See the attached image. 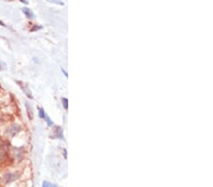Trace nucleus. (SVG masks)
Segmentation results:
<instances>
[{
	"mask_svg": "<svg viewBox=\"0 0 213 187\" xmlns=\"http://www.w3.org/2000/svg\"><path fill=\"white\" fill-rule=\"evenodd\" d=\"M20 1H21L22 3H24V4H28V1H27V0H20Z\"/></svg>",
	"mask_w": 213,
	"mask_h": 187,
	"instance_id": "obj_14",
	"label": "nucleus"
},
{
	"mask_svg": "<svg viewBox=\"0 0 213 187\" xmlns=\"http://www.w3.org/2000/svg\"><path fill=\"white\" fill-rule=\"evenodd\" d=\"M7 69V64H6L3 61L0 60V70H6Z\"/></svg>",
	"mask_w": 213,
	"mask_h": 187,
	"instance_id": "obj_8",
	"label": "nucleus"
},
{
	"mask_svg": "<svg viewBox=\"0 0 213 187\" xmlns=\"http://www.w3.org/2000/svg\"><path fill=\"white\" fill-rule=\"evenodd\" d=\"M48 1H50V2H54V3H56V4H64V3L62 2V1H60V0H48Z\"/></svg>",
	"mask_w": 213,
	"mask_h": 187,
	"instance_id": "obj_12",
	"label": "nucleus"
},
{
	"mask_svg": "<svg viewBox=\"0 0 213 187\" xmlns=\"http://www.w3.org/2000/svg\"><path fill=\"white\" fill-rule=\"evenodd\" d=\"M19 175L17 173H8L6 174L4 176V178H3V183H5V184H8V183H11L12 182H14L15 180L18 179Z\"/></svg>",
	"mask_w": 213,
	"mask_h": 187,
	"instance_id": "obj_2",
	"label": "nucleus"
},
{
	"mask_svg": "<svg viewBox=\"0 0 213 187\" xmlns=\"http://www.w3.org/2000/svg\"><path fill=\"white\" fill-rule=\"evenodd\" d=\"M63 104H64V108L67 109V99L66 98H63Z\"/></svg>",
	"mask_w": 213,
	"mask_h": 187,
	"instance_id": "obj_10",
	"label": "nucleus"
},
{
	"mask_svg": "<svg viewBox=\"0 0 213 187\" xmlns=\"http://www.w3.org/2000/svg\"><path fill=\"white\" fill-rule=\"evenodd\" d=\"M22 11H23V13L27 16V18H28V19H33L34 18V13L32 12V11L30 9L23 8V9H22Z\"/></svg>",
	"mask_w": 213,
	"mask_h": 187,
	"instance_id": "obj_5",
	"label": "nucleus"
},
{
	"mask_svg": "<svg viewBox=\"0 0 213 187\" xmlns=\"http://www.w3.org/2000/svg\"><path fill=\"white\" fill-rule=\"evenodd\" d=\"M39 116L41 118H45V116H46V114H45V111L42 108L39 109Z\"/></svg>",
	"mask_w": 213,
	"mask_h": 187,
	"instance_id": "obj_9",
	"label": "nucleus"
},
{
	"mask_svg": "<svg viewBox=\"0 0 213 187\" xmlns=\"http://www.w3.org/2000/svg\"><path fill=\"white\" fill-rule=\"evenodd\" d=\"M42 187H58L56 184H52V183L48 182H43V186Z\"/></svg>",
	"mask_w": 213,
	"mask_h": 187,
	"instance_id": "obj_7",
	"label": "nucleus"
},
{
	"mask_svg": "<svg viewBox=\"0 0 213 187\" xmlns=\"http://www.w3.org/2000/svg\"><path fill=\"white\" fill-rule=\"evenodd\" d=\"M7 152V144L6 142L0 139V158H3Z\"/></svg>",
	"mask_w": 213,
	"mask_h": 187,
	"instance_id": "obj_4",
	"label": "nucleus"
},
{
	"mask_svg": "<svg viewBox=\"0 0 213 187\" xmlns=\"http://www.w3.org/2000/svg\"><path fill=\"white\" fill-rule=\"evenodd\" d=\"M45 119H46V120H47V125H48V126H51V125H52V122L50 121V119L48 118V116H47V115H46V116H45Z\"/></svg>",
	"mask_w": 213,
	"mask_h": 187,
	"instance_id": "obj_11",
	"label": "nucleus"
},
{
	"mask_svg": "<svg viewBox=\"0 0 213 187\" xmlns=\"http://www.w3.org/2000/svg\"><path fill=\"white\" fill-rule=\"evenodd\" d=\"M20 130H21V127L18 124H12L11 126H9V127L7 128V130H6V134H8L9 137H14Z\"/></svg>",
	"mask_w": 213,
	"mask_h": 187,
	"instance_id": "obj_1",
	"label": "nucleus"
},
{
	"mask_svg": "<svg viewBox=\"0 0 213 187\" xmlns=\"http://www.w3.org/2000/svg\"><path fill=\"white\" fill-rule=\"evenodd\" d=\"M17 83L19 85H20V88L22 89V91H23L25 94H26V96H28V98H32V95H31V92H30V90L28 89V87L25 84L24 82H20V81H17Z\"/></svg>",
	"mask_w": 213,
	"mask_h": 187,
	"instance_id": "obj_3",
	"label": "nucleus"
},
{
	"mask_svg": "<svg viewBox=\"0 0 213 187\" xmlns=\"http://www.w3.org/2000/svg\"><path fill=\"white\" fill-rule=\"evenodd\" d=\"M26 108H27V112H28V117L32 119L33 118V110H32L31 106L28 104V103H26Z\"/></svg>",
	"mask_w": 213,
	"mask_h": 187,
	"instance_id": "obj_6",
	"label": "nucleus"
},
{
	"mask_svg": "<svg viewBox=\"0 0 213 187\" xmlns=\"http://www.w3.org/2000/svg\"><path fill=\"white\" fill-rule=\"evenodd\" d=\"M40 28H42L41 27H34V28H32L31 31H34V30H40Z\"/></svg>",
	"mask_w": 213,
	"mask_h": 187,
	"instance_id": "obj_13",
	"label": "nucleus"
}]
</instances>
